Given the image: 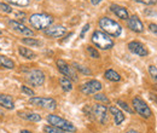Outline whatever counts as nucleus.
Wrapping results in <instances>:
<instances>
[{"label":"nucleus","mask_w":157,"mask_h":133,"mask_svg":"<svg viewBox=\"0 0 157 133\" xmlns=\"http://www.w3.org/2000/svg\"><path fill=\"white\" fill-rule=\"evenodd\" d=\"M29 103L35 105V107H40L47 110H55L57 108V102L53 98L50 97H32L29 99Z\"/></svg>","instance_id":"5"},{"label":"nucleus","mask_w":157,"mask_h":133,"mask_svg":"<svg viewBox=\"0 0 157 133\" xmlns=\"http://www.w3.org/2000/svg\"><path fill=\"white\" fill-rule=\"evenodd\" d=\"M7 2L12 4V5H16V6H20V7H24V6H28L29 5V0H6Z\"/></svg>","instance_id":"27"},{"label":"nucleus","mask_w":157,"mask_h":133,"mask_svg":"<svg viewBox=\"0 0 157 133\" xmlns=\"http://www.w3.org/2000/svg\"><path fill=\"white\" fill-rule=\"evenodd\" d=\"M44 132L45 133H68V132H65V131H63V130H60V128H58V127L52 126V125L45 126V127H44Z\"/></svg>","instance_id":"25"},{"label":"nucleus","mask_w":157,"mask_h":133,"mask_svg":"<svg viewBox=\"0 0 157 133\" xmlns=\"http://www.w3.org/2000/svg\"><path fill=\"white\" fill-rule=\"evenodd\" d=\"M88 29H90V24L87 23V24H85V25H83V28H82V30H81V33H80V38L81 39L83 38V35L88 32Z\"/></svg>","instance_id":"34"},{"label":"nucleus","mask_w":157,"mask_h":133,"mask_svg":"<svg viewBox=\"0 0 157 133\" xmlns=\"http://www.w3.org/2000/svg\"><path fill=\"white\" fill-rule=\"evenodd\" d=\"M47 122L50 125H52L55 127H58V128H60V130H63V131H65V132L68 133L76 132V127L70 121H68L65 119H62L58 115H53V114L48 115L47 116Z\"/></svg>","instance_id":"4"},{"label":"nucleus","mask_w":157,"mask_h":133,"mask_svg":"<svg viewBox=\"0 0 157 133\" xmlns=\"http://www.w3.org/2000/svg\"><path fill=\"white\" fill-rule=\"evenodd\" d=\"M22 42L28 45V46H41V41L34 38H24L22 39Z\"/></svg>","instance_id":"24"},{"label":"nucleus","mask_w":157,"mask_h":133,"mask_svg":"<svg viewBox=\"0 0 157 133\" xmlns=\"http://www.w3.org/2000/svg\"><path fill=\"white\" fill-rule=\"evenodd\" d=\"M101 1H103V0H91V4H92V5H98Z\"/></svg>","instance_id":"36"},{"label":"nucleus","mask_w":157,"mask_h":133,"mask_svg":"<svg viewBox=\"0 0 157 133\" xmlns=\"http://www.w3.org/2000/svg\"><path fill=\"white\" fill-rule=\"evenodd\" d=\"M116 104L120 105V108H121V109H123L124 111H127V113H129V114H133V109H132V108H131L126 102H123V100H120V99H118L117 102H116Z\"/></svg>","instance_id":"26"},{"label":"nucleus","mask_w":157,"mask_h":133,"mask_svg":"<svg viewBox=\"0 0 157 133\" xmlns=\"http://www.w3.org/2000/svg\"><path fill=\"white\" fill-rule=\"evenodd\" d=\"M0 11L5 12V14H11L12 12V9L9 4H5V2H0Z\"/></svg>","instance_id":"31"},{"label":"nucleus","mask_w":157,"mask_h":133,"mask_svg":"<svg viewBox=\"0 0 157 133\" xmlns=\"http://www.w3.org/2000/svg\"><path fill=\"white\" fill-rule=\"evenodd\" d=\"M149 29H150V32L152 33V34H155L157 37V24L156 23H151L150 25H149Z\"/></svg>","instance_id":"35"},{"label":"nucleus","mask_w":157,"mask_h":133,"mask_svg":"<svg viewBox=\"0 0 157 133\" xmlns=\"http://www.w3.org/2000/svg\"><path fill=\"white\" fill-rule=\"evenodd\" d=\"M18 53H20L22 57L27 58V59H34V58L36 57V55H35V52H33L30 49H28V47H18Z\"/></svg>","instance_id":"22"},{"label":"nucleus","mask_w":157,"mask_h":133,"mask_svg":"<svg viewBox=\"0 0 157 133\" xmlns=\"http://www.w3.org/2000/svg\"><path fill=\"white\" fill-rule=\"evenodd\" d=\"M87 52H88V55H90L92 58H96V59L100 58L99 52L94 49V47H92V46H87Z\"/></svg>","instance_id":"28"},{"label":"nucleus","mask_w":157,"mask_h":133,"mask_svg":"<svg viewBox=\"0 0 157 133\" xmlns=\"http://www.w3.org/2000/svg\"><path fill=\"white\" fill-rule=\"evenodd\" d=\"M59 85H60L62 90H63V91H65V92H70V91L73 90L71 80H69V79H68V77H65V76H63V77H60V79H59Z\"/></svg>","instance_id":"21"},{"label":"nucleus","mask_w":157,"mask_h":133,"mask_svg":"<svg viewBox=\"0 0 157 133\" xmlns=\"http://www.w3.org/2000/svg\"><path fill=\"white\" fill-rule=\"evenodd\" d=\"M104 76H105L106 80L113 81V82H118V81L121 80V75L118 74L117 72H115L114 69H108V70L105 72Z\"/></svg>","instance_id":"20"},{"label":"nucleus","mask_w":157,"mask_h":133,"mask_svg":"<svg viewBox=\"0 0 157 133\" xmlns=\"http://www.w3.org/2000/svg\"><path fill=\"white\" fill-rule=\"evenodd\" d=\"M127 25L131 30H133L134 33H143L144 32V24L141 22V19L138 16L133 15L129 18L127 19Z\"/></svg>","instance_id":"13"},{"label":"nucleus","mask_w":157,"mask_h":133,"mask_svg":"<svg viewBox=\"0 0 157 133\" xmlns=\"http://www.w3.org/2000/svg\"><path fill=\"white\" fill-rule=\"evenodd\" d=\"M21 91H22L24 95L30 96V97H34V96H35V92H34L32 88H29L28 86H22V87H21Z\"/></svg>","instance_id":"32"},{"label":"nucleus","mask_w":157,"mask_h":133,"mask_svg":"<svg viewBox=\"0 0 157 133\" xmlns=\"http://www.w3.org/2000/svg\"><path fill=\"white\" fill-rule=\"evenodd\" d=\"M109 110H110V113L113 114L114 116V120H115V125H121L123 121H124V115L123 113L118 109L117 107H115V105H113V107H110L109 108Z\"/></svg>","instance_id":"17"},{"label":"nucleus","mask_w":157,"mask_h":133,"mask_svg":"<svg viewBox=\"0 0 157 133\" xmlns=\"http://www.w3.org/2000/svg\"><path fill=\"white\" fill-rule=\"evenodd\" d=\"M98 24L99 27H100V29L104 33H106L108 35H110V37L117 38V37H120L122 34L121 24L117 23L116 21H114V19L109 18V17H101V18L99 19Z\"/></svg>","instance_id":"1"},{"label":"nucleus","mask_w":157,"mask_h":133,"mask_svg":"<svg viewBox=\"0 0 157 133\" xmlns=\"http://www.w3.org/2000/svg\"><path fill=\"white\" fill-rule=\"evenodd\" d=\"M44 33L48 38H60L67 33V29L63 25H50L44 30Z\"/></svg>","instance_id":"12"},{"label":"nucleus","mask_w":157,"mask_h":133,"mask_svg":"<svg viewBox=\"0 0 157 133\" xmlns=\"http://www.w3.org/2000/svg\"><path fill=\"white\" fill-rule=\"evenodd\" d=\"M29 23L36 30H45L53 23V17L47 14H34L29 17Z\"/></svg>","instance_id":"2"},{"label":"nucleus","mask_w":157,"mask_h":133,"mask_svg":"<svg viewBox=\"0 0 157 133\" xmlns=\"http://www.w3.org/2000/svg\"><path fill=\"white\" fill-rule=\"evenodd\" d=\"M110 11H111L115 16H117L118 18L126 19V21L129 18V14H128L127 9L123 7V6H120L117 4H111V5H110Z\"/></svg>","instance_id":"15"},{"label":"nucleus","mask_w":157,"mask_h":133,"mask_svg":"<svg viewBox=\"0 0 157 133\" xmlns=\"http://www.w3.org/2000/svg\"><path fill=\"white\" fill-rule=\"evenodd\" d=\"M27 80L32 86L40 87L45 84V74L40 69H34L27 74Z\"/></svg>","instance_id":"9"},{"label":"nucleus","mask_w":157,"mask_h":133,"mask_svg":"<svg viewBox=\"0 0 157 133\" xmlns=\"http://www.w3.org/2000/svg\"><path fill=\"white\" fill-rule=\"evenodd\" d=\"M93 113L96 115V117L98 119L100 123H105L106 119H108V108L103 104H96L93 107Z\"/></svg>","instance_id":"14"},{"label":"nucleus","mask_w":157,"mask_h":133,"mask_svg":"<svg viewBox=\"0 0 157 133\" xmlns=\"http://www.w3.org/2000/svg\"><path fill=\"white\" fill-rule=\"evenodd\" d=\"M17 114L20 115V117L24 119V120H28V121H32V122H39L41 121V116L36 113H32V111H18Z\"/></svg>","instance_id":"18"},{"label":"nucleus","mask_w":157,"mask_h":133,"mask_svg":"<svg viewBox=\"0 0 157 133\" xmlns=\"http://www.w3.org/2000/svg\"><path fill=\"white\" fill-rule=\"evenodd\" d=\"M0 107L7 109V110H12L15 108V102L13 98L9 95H2L0 93Z\"/></svg>","instance_id":"16"},{"label":"nucleus","mask_w":157,"mask_h":133,"mask_svg":"<svg viewBox=\"0 0 157 133\" xmlns=\"http://www.w3.org/2000/svg\"><path fill=\"white\" fill-rule=\"evenodd\" d=\"M56 64H57V68H58V70L62 73L63 76L68 77V79L71 80V81H78V73H76V70H75V68H74L73 65L68 64V63H67L65 61H63V59H57Z\"/></svg>","instance_id":"6"},{"label":"nucleus","mask_w":157,"mask_h":133,"mask_svg":"<svg viewBox=\"0 0 157 133\" xmlns=\"http://www.w3.org/2000/svg\"><path fill=\"white\" fill-rule=\"evenodd\" d=\"M101 88H103V85L98 80H90V81H87V82H85V84H82L80 86L81 93H83L86 96L96 95Z\"/></svg>","instance_id":"8"},{"label":"nucleus","mask_w":157,"mask_h":133,"mask_svg":"<svg viewBox=\"0 0 157 133\" xmlns=\"http://www.w3.org/2000/svg\"><path fill=\"white\" fill-rule=\"evenodd\" d=\"M20 133H33V132H30V131H28V130H22Z\"/></svg>","instance_id":"38"},{"label":"nucleus","mask_w":157,"mask_h":133,"mask_svg":"<svg viewBox=\"0 0 157 133\" xmlns=\"http://www.w3.org/2000/svg\"><path fill=\"white\" fill-rule=\"evenodd\" d=\"M126 133H139L138 131H136V130H128Z\"/></svg>","instance_id":"37"},{"label":"nucleus","mask_w":157,"mask_h":133,"mask_svg":"<svg viewBox=\"0 0 157 133\" xmlns=\"http://www.w3.org/2000/svg\"><path fill=\"white\" fill-rule=\"evenodd\" d=\"M149 74L151 76L152 81H155L157 84V67H155V65H149Z\"/></svg>","instance_id":"29"},{"label":"nucleus","mask_w":157,"mask_h":133,"mask_svg":"<svg viewBox=\"0 0 157 133\" xmlns=\"http://www.w3.org/2000/svg\"><path fill=\"white\" fill-rule=\"evenodd\" d=\"M137 1L139 4H144V5H155L157 4V0H133Z\"/></svg>","instance_id":"33"},{"label":"nucleus","mask_w":157,"mask_h":133,"mask_svg":"<svg viewBox=\"0 0 157 133\" xmlns=\"http://www.w3.org/2000/svg\"><path fill=\"white\" fill-rule=\"evenodd\" d=\"M0 34H1V30H0Z\"/></svg>","instance_id":"39"},{"label":"nucleus","mask_w":157,"mask_h":133,"mask_svg":"<svg viewBox=\"0 0 157 133\" xmlns=\"http://www.w3.org/2000/svg\"><path fill=\"white\" fill-rule=\"evenodd\" d=\"M128 50H129L132 53L139 56V57H146V56L149 55L147 49H146L141 42H139V41H131V42L128 44Z\"/></svg>","instance_id":"11"},{"label":"nucleus","mask_w":157,"mask_h":133,"mask_svg":"<svg viewBox=\"0 0 157 133\" xmlns=\"http://www.w3.org/2000/svg\"><path fill=\"white\" fill-rule=\"evenodd\" d=\"M94 99H96L97 102H101V103H109V102H110L109 98L104 95V93H96V95H94Z\"/></svg>","instance_id":"30"},{"label":"nucleus","mask_w":157,"mask_h":133,"mask_svg":"<svg viewBox=\"0 0 157 133\" xmlns=\"http://www.w3.org/2000/svg\"><path fill=\"white\" fill-rule=\"evenodd\" d=\"M9 25H10V28H12L15 32L20 33V34L24 35V37H33V35H34V32H33L32 29H29V28L25 27L23 23H20V22H17V21L10 19V21H9Z\"/></svg>","instance_id":"10"},{"label":"nucleus","mask_w":157,"mask_h":133,"mask_svg":"<svg viewBox=\"0 0 157 133\" xmlns=\"http://www.w3.org/2000/svg\"><path fill=\"white\" fill-rule=\"evenodd\" d=\"M0 67L1 68H6V69H13L15 68V62L9 58L7 56L0 55Z\"/></svg>","instance_id":"19"},{"label":"nucleus","mask_w":157,"mask_h":133,"mask_svg":"<svg viewBox=\"0 0 157 133\" xmlns=\"http://www.w3.org/2000/svg\"><path fill=\"white\" fill-rule=\"evenodd\" d=\"M91 40L94 44V46L100 50H110L111 47H114V44H115L114 40L110 38V35H108L101 30H96L92 34Z\"/></svg>","instance_id":"3"},{"label":"nucleus","mask_w":157,"mask_h":133,"mask_svg":"<svg viewBox=\"0 0 157 133\" xmlns=\"http://www.w3.org/2000/svg\"><path fill=\"white\" fill-rule=\"evenodd\" d=\"M132 104H133V109L134 111L139 114L141 117L144 119H149L151 115H152V111L151 109L149 108V105L140 98V97H134L132 99Z\"/></svg>","instance_id":"7"},{"label":"nucleus","mask_w":157,"mask_h":133,"mask_svg":"<svg viewBox=\"0 0 157 133\" xmlns=\"http://www.w3.org/2000/svg\"><path fill=\"white\" fill-rule=\"evenodd\" d=\"M73 67L75 68V70H78L80 72L81 74H83V75H91L92 74V72L87 68V67H85V65H82V64H80V63H73Z\"/></svg>","instance_id":"23"}]
</instances>
